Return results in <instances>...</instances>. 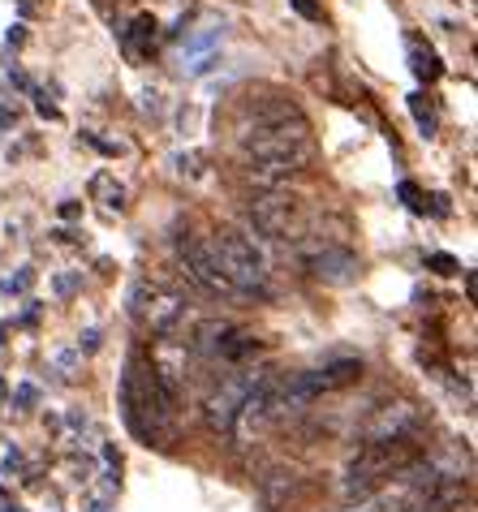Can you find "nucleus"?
<instances>
[{"instance_id": "nucleus-8", "label": "nucleus", "mask_w": 478, "mask_h": 512, "mask_svg": "<svg viewBox=\"0 0 478 512\" xmlns=\"http://www.w3.org/2000/svg\"><path fill=\"white\" fill-rule=\"evenodd\" d=\"M362 375V366L354 358H345V362H332L328 371H319V388L323 392H332V388H345V383H354Z\"/></svg>"}, {"instance_id": "nucleus-1", "label": "nucleus", "mask_w": 478, "mask_h": 512, "mask_svg": "<svg viewBox=\"0 0 478 512\" xmlns=\"http://www.w3.org/2000/svg\"><path fill=\"white\" fill-rule=\"evenodd\" d=\"M315 160L311 138L293 134H267V130H246L242 134V168L255 190H285L293 186Z\"/></svg>"}, {"instance_id": "nucleus-16", "label": "nucleus", "mask_w": 478, "mask_h": 512, "mask_svg": "<svg viewBox=\"0 0 478 512\" xmlns=\"http://www.w3.org/2000/svg\"><path fill=\"white\" fill-rule=\"evenodd\" d=\"M35 401H39L35 388H18V405H35Z\"/></svg>"}, {"instance_id": "nucleus-15", "label": "nucleus", "mask_w": 478, "mask_h": 512, "mask_svg": "<svg viewBox=\"0 0 478 512\" xmlns=\"http://www.w3.org/2000/svg\"><path fill=\"white\" fill-rule=\"evenodd\" d=\"M293 9H298V13H302V18H311V22L319 18V9H315V0H293Z\"/></svg>"}, {"instance_id": "nucleus-7", "label": "nucleus", "mask_w": 478, "mask_h": 512, "mask_svg": "<svg viewBox=\"0 0 478 512\" xmlns=\"http://www.w3.org/2000/svg\"><path fill=\"white\" fill-rule=\"evenodd\" d=\"M306 267H311V276L323 284H349L358 272V259L345 246H323L315 254H306Z\"/></svg>"}, {"instance_id": "nucleus-11", "label": "nucleus", "mask_w": 478, "mask_h": 512, "mask_svg": "<svg viewBox=\"0 0 478 512\" xmlns=\"http://www.w3.org/2000/svg\"><path fill=\"white\" fill-rule=\"evenodd\" d=\"M414 74H418V78H435V74H440V69H435V56L423 52L418 44H414Z\"/></svg>"}, {"instance_id": "nucleus-13", "label": "nucleus", "mask_w": 478, "mask_h": 512, "mask_svg": "<svg viewBox=\"0 0 478 512\" xmlns=\"http://www.w3.org/2000/svg\"><path fill=\"white\" fill-rule=\"evenodd\" d=\"M401 198H405V203H410L414 211H423V194H418L414 181H401Z\"/></svg>"}, {"instance_id": "nucleus-2", "label": "nucleus", "mask_w": 478, "mask_h": 512, "mask_svg": "<svg viewBox=\"0 0 478 512\" xmlns=\"http://www.w3.org/2000/svg\"><path fill=\"white\" fill-rule=\"evenodd\" d=\"M207 246H212V259L220 263V272L233 284L237 297L242 293L246 297H267V259L259 254L255 237H246L237 229H220Z\"/></svg>"}, {"instance_id": "nucleus-14", "label": "nucleus", "mask_w": 478, "mask_h": 512, "mask_svg": "<svg viewBox=\"0 0 478 512\" xmlns=\"http://www.w3.org/2000/svg\"><path fill=\"white\" fill-rule=\"evenodd\" d=\"M177 173L199 177V155H177Z\"/></svg>"}, {"instance_id": "nucleus-17", "label": "nucleus", "mask_w": 478, "mask_h": 512, "mask_svg": "<svg viewBox=\"0 0 478 512\" xmlns=\"http://www.w3.org/2000/svg\"><path fill=\"white\" fill-rule=\"evenodd\" d=\"M0 512H13V504H9V495L0 491Z\"/></svg>"}, {"instance_id": "nucleus-6", "label": "nucleus", "mask_w": 478, "mask_h": 512, "mask_svg": "<svg viewBox=\"0 0 478 512\" xmlns=\"http://www.w3.org/2000/svg\"><path fill=\"white\" fill-rule=\"evenodd\" d=\"M418 426H423V414H418L414 405H388L379 409L375 422L367 426V444L371 448H388V444H410L418 435Z\"/></svg>"}, {"instance_id": "nucleus-5", "label": "nucleus", "mask_w": 478, "mask_h": 512, "mask_svg": "<svg viewBox=\"0 0 478 512\" xmlns=\"http://www.w3.org/2000/svg\"><path fill=\"white\" fill-rule=\"evenodd\" d=\"M177 250H181V263H186V276H190L194 284H199L203 293H212V297H237V293H233V284L224 280L220 263L212 259V246H207V241L186 237Z\"/></svg>"}, {"instance_id": "nucleus-12", "label": "nucleus", "mask_w": 478, "mask_h": 512, "mask_svg": "<svg viewBox=\"0 0 478 512\" xmlns=\"http://www.w3.org/2000/svg\"><path fill=\"white\" fill-rule=\"evenodd\" d=\"M431 267H435L440 276H457V272H461V263L453 259V254H431Z\"/></svg>"}, {"instance_id": "nucleus-9", "label": "nucleus", "mask_w": 478, "mask_h": 512, "mask_svg": "<svg viewBox=\"0 0 478 512\" xmlns=\"http://www.w3.org/2000/svg\"><path fill=\"white\" fill-rule=\"evenodd\" d=\"M147 39L156 44V18H147V13H143V18H134V44L147 48Z\"/></svg>"}, {"instance_id": "nucleus-4", "label": "nucleus", "mask_w": 478, "mask_h": 512, "mask_svg": "<svg viewBox=\"0 0 478 512\" xmlns=\"http://www.w3.org/2000/svg\"><path fill=\"white\" fill-rule=\"evenodd\" d=\"M134 315L147 319L151 332L168 336L181 319H186V302H181L177 293H168V289H151V284H138V289H134Z\"/></svg>"}, {"instance_id": "nucleus-10", "label": "nucleus", "mask_w": 478, "mask_h": 512, "mask_svg": "<svg viewBox=\"0 0 478 512\" xmlns=\"http://www.w3.org/2000/svg\"><path fill=\"white\" fill-rule=\"evenodd\" d=\"M392 512H448V508L435 500V495H427V500H405V504H397Z\"/></svg>"}, {"instance_id": "nucleus-3", "label": "nucleus", "mask_w": 478, "mask_h": 512, "mask_svg": "<svg viewBox=\"0 0 478 512\" xmlns=\"http://www.w3.org/2000/svg\"><path fill=\"white\" fill-rule=\"evenodd\" d=\"M246 211H250V224H255L263 237H289L302 220V203L285 190H255Z\"/></svg>"}]
</instances>
